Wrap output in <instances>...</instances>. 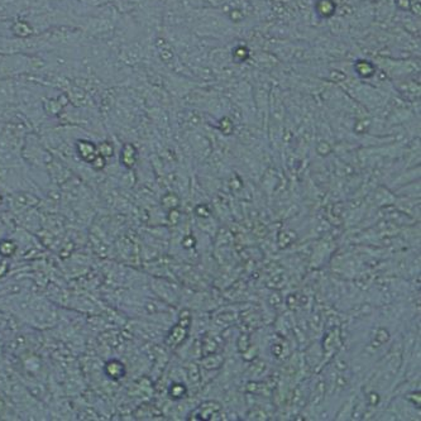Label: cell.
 Returning <instances> with one entry per match:
<instances>
[{"label": "cell", "mask_w": 421, "mask_h": 421, "mask_svg": "<svg viewBox=\"0 0 421 421\" xmlns=\"http://www.w3.org/2000/svg\"><path fill=\"white\" fill-rule=\"evenodd\" d=\"M222 406L218 402H205L198 406V409L195 411V420H210L211 416H214L217 412L220 411Z\"/></svg>", "instance_id": "obj_1"}, {"label": "cell", "mask_w": 421, "mask_h": 421, "mask_svg": "<svg viewBox=\"0 0 421 421\" xmlns=\"http://www.w3.org/2000/svg\"><path fill=\"white\" fill-rule=\"evenodd\" d=\"M76 149H77L78 156L89 163H91V161L98 156L97 146L94 145V143H91V142H87V141L77 142Z\"/></svg>", "instance_id": "obj_2"}, {"label": "cell", "mask_w": 421, "mask_h": 421, "mask_svg": "<svg viewBox=\"0 0 421 421\" xmlns=\"http://www.w3.org/2000/svg\"><path fill=\"white\" fill-rule=\"evenodd\" d=\"M121 161H122V163L125 166V167H128V169H132L133 166L136 165V162H137L136 147H134V146H132V145H129V143H126V145L123 147V149H122Z\"/></svg>", "instance_id": "obj_3"}, {"label": "cell", "mask_w": 421, "mask_h": 421, "mask_svg": "<svg viewBox=\"0 0 421 421\" xmlns=\"http://www.w3.org/2000/svg\"><path fill=\"white\" fill-rule=\"evenodd\" d=\"M335 5L334 0H318L316 3V10L322 17L324 18H329L335 13Z\"/></svg>", "instance_id": "obj_4"}, {"label": "cell", "mask_w": 421, "mask_h": 421, "mask_svg": "<svg viewBox=\"0 0 421 421\" xmlns=\"http://www.w3.org/2000/svg\"><path fill=\"white\" fill-rule=\"evenodd\" d=\"M106 373L113 379H119L124 376V366L118 361H112L106 364Z\"/></svg>", "instance_id": "obj_5"}, {"label": "cell", "mask_w": 421, "mask_h": 421, "mask_svg": "<svg viewBox=\"0 0 421 421\" xmlns=\"http://www.w3.org/2000/svg\"><path fill=\"white\" fill-rule=\"evenodd\" d=\"M12 30L17 37H28L33 32L27 22H15L12 27Z\"/></svg>", "instance_id": "obj_6"}, {"label": "cell", "mask_w": 421, "mask_h": 421, "mask_svg": "<svg viewBox=\"0 0 421 421\" xmlns=\"http://www.w3.org/2000/svg\"><path fill=\"white\" fill-rule=\"evenodd\" d=\"M98 153L101 154L104 158L105 157H110L113 156V152H114V148H113V146L109 143V142H104V143H100L99 146H98Z\"/></svg>", "instance_id": "obj_7"}, {"label": "cell", "mask_w": 421, "mask_h": 421, "mask_svg": "<svg viewBox=\"0 0 421 421\" xmlns=\"http://www.w3.org/2000/svg\"><path fill=\"white\" fill-rule=\"evenodd\" d=\"M186 394V388L184 385H172L171 390H170V395L172 398H181Z\"/></svg>", "instance_id": "obj_8"}, {"label": "cell", "mask_w": 421, "mask_h": 421, "mask_svg": "<svg viewBox=\"0 0 421 421\" xmlns=\"http://www.w3.org/2000/svg\"><path fill=\"white\" fill-rule=\"evenodd\" d=\"M363 66V69H361V67H357V71H358V74L361 76H363V77H370V76L373 75V67L371 63L368 62H359Z\"/></svg>", "instance_id": "obj_9"}, {"label": "cell", "mask_w": 421, "mask_h": 421, "mask_svg": "<svg viewBox=\"0 0 421 421\" xmlns=\"http://www.w3.org/2000/svg\"><path fill=\"white\" fill-rule=\"evenodd\" d=\"M14 250L15 246L13 243H10V242H3V243H0V253H1L3 256H12Z\"/></svg>", "instance_id": "obj_10"}, {"label": "cell", "mask_w": 421, "mask_h": 421, "mask_svg": "<svg viewBox=\"0 0 421 421\" xmlns=\"http://www.w3.org/2000/svg\"><path fill=\"white\" fill-rule=\"evenodd\" d=\"M91 166H93L95 170H101L104 166H105V158L101 156V154L98 153V156L91 161Z\"/></svg>", "instance_id": "obj_11"}, {"label": "cell", "mask_w": 421, "mask_h": 421, "mask_svg": "<svg viewBox=\"0 0 421 421\" xmlns=\"http://www.w3.org/2000/svg\"><path fill=\"white\" fill-rule=\"evenodd\" d=\"M0 200H1V198H0Z\"/></svg>", "instance_id": "obj_12"}]
</instances>
